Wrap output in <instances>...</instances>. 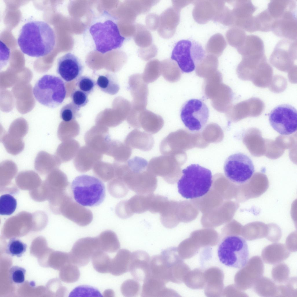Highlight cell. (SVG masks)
I'll return each mask as SVG.
<instances>
[{"instance_id": "cell-1", "label": "cell", "mask_w": 297, "mask_h": 297, "mask_svg": "<svg viewBox=\"0 0 297 297\" xmlns=\"http://www.w3.org/2000/svg\"><path fill=\"white\" fill-rule=\"evenodd\" d=\"M56 37L53 29L46 22L32 21L21 28L17 43L21 51L31 57L47 55L54 49Z\"/></svg>"}, {"instance_id": "cell-2", "label": "cell", "mask_w": 297, "mask_h": 297, "mask_svg": "<svg viewBox=\"0 0 297 297\" xmlns=\"http://www.w3.org/2000/svg\"><path fill=\"white\" fill-rule=\"evenodd\" d=\"M148 164L145 159L137 156L126 163L122 179L128 189L137 194L153 193L157 188L156 176L148 170Z\"/></svg>"}, {"instance_id": "cell-3", "label": "cell", "mask_w": 297, "mask_h": 297, "mask_svg": "<svg viewBox=\"0 0 297 297\" xmlns=\"http://www.w3.org/2000/svg\"><path fill=\"white\" fill-rule=\"evenodd\" d=\"M182 175L178 182L179 193L186 199L202 197L209 191L212 176L209 169L192 164L182 170Z\"/></svg>"}, {"instance_id": "cell-4", "label": "cell", "mask_w": 297, "mask_h": 297, "mask_svg": "<svg viewBox=\"0 0 297 297\" xmlns=\"http://www.w3.org/2000/svg\"><path fill=\"white\" fill-rule=\"evenodd\" d=\"M71 189L75 201L83 206L99 205L105 197L104 184L93 176L82 175L77 177L72 182Z\"/></svg>"}, {"instance_id": "cell-5", "label": "cell", "mask_w": 297, "mask_h": 297, "mask_svg": "<svg viewBox=\"0 0 297 297\" xmlns=\"http://www.w3.org/2000/svg\"><path fill=\"white\" fill-rule=\"evenodd\" d=\"M32 92L39 103L53 108L62 104L66 97V90L65 84L61 78L54 75H45L36 82Z\"/></svg>"}, {"instance_id": "cell-6", "label": "cell", "mask_w": 297, "mask_h": 297, "mask_svg": "<svg viewBox=\"0 0 297 297\" xmlns=\"http://www.w3.org/2000/svg\"><path fill=\"white\" fill-rule=\"evenodd\" d=\"M217 253L221 263L236 269L244 267L249 259L247 242L244 238L237 235H229L224 238L219 244Z\"/></svg>"}, {"instance_id": "cell-7", "label": "cell", "mask_w": 297, "mask_h": 297, "mask_svg": "<svg viewBox=\"0 0 297 297\" xmlns=\"http://www.w3.org/2000/svg\"><path fill=\"white\" fill-rule=\"evenodd\" d=\"M206 52L201 44L192 39L178 41L172 50L171 58L184 73L193 71L204 59Z\"/></svg>"}, {"instance_id": "cell-8", "label": "cell", "mask_w": 297, "mask_h": 297, "mask_svg": "<svg viewBox=\"0 0 297 297\" xmlns=\"http://www.w3.org/2000/svg\"><path fill=\"white\" fill-rule=\"evenodd\" d=\"M89 31L96 50L102 54L120 48L125 39L121 35L117 25L110 20L93 24Z\"/></svg>"}, {"instance_id": "cell-9", "label": "cell", "mask_w": 297, "mask_h": 297, "mask_svg": "<svg viewBox=\"0 0 297 297\" xmlns=\"http://www.w3.org/2000/svg\"><path fill=\"white\" fill-rule=\"evenodd\" d=\"M224 170L227 178L231 182L242 184L251 178L255 168L251 158L242 153L233 154L225 160Z\"/></svg>"}, {"instance_id": "cell-10", "label": "cell", "mask_w": 297, "mask_h": 297, "mask_svg": "<svg viewBox=\"0 0 297 297\" xmlns=\"http://www.w3.org/2000/svg\"><path fill=\"white\" fill-rule=\"evenodd\" d=\"M209 111L206 105L200 100L192 99L183 105L180 117L185 127L192 131L201 130L207 124Z\"/></svg>"}, {"instance_id": "cell-11", "label": "cell", "mask_w": 297, "mask_h": 297, "mask_svg": "<svg viewBox=\"0 0 297 297\" xmlns=\"http://www.w3.org/2000/svg\"><path fill=\"white\" fill-rule=\"evenodd\" d=\"M269 121L273 129L280 135L291 134L297 130L296 110L289 104L278 105L271 111Z\"/></svg>"}, {"instance_id": "cell-12", "label": "cell", "mask_w": 297, "mask_h": 297, "mask_svg": "<svg viewBox=\"0 0 297 297\" xmlns=\"http://www.w3.org/2000/svg\"><path fill=\"white\" fill-rule=\"evenodd\" d=\"M100 250L97 237H86L78 240L70 253V261L77 266L86 265L95 251Z\"/></svg>"}, {"instance_id": "cell-13", "label": "cell", "mask_w": 297, "mask_h": 297, "mask_svg": "<svg viewBox=\"0 0 297 297\" xmlns=\"http://www.w3.org/2000/svg\"><path fill=\"white\" fill-rule=\"evenodd\" d=\"M256 9L250 0L236 1L232 12L233 24L247 32H255L254 17L253 14Z\"/></svg>"}, {"instance_id": "cell-14", "label": "cell", "mask_w": 297, "mask_h": 297, "mask_svg": "<svg viewBox=\"0 0 297 297\" xmlns=\"http://www.w3.org/2000/svg\"><path fill=\"white\" fill-rule=\"evenodd\" d=\"M84 69L79 59L72 53H67L57 60V73L66 82L77 79L81 76Z\"/></svg>"}, {"instance_id": "cell-15", "label": "cell", "mask_w": 297, "mask_h": 297, "mask_svg": "<svg viewBox=\"0 0 297 297\" xmlns=\"http://www.w3.org/2000/svg\"><path fill=\"white\" fill-rule=\"evenodd\" d=\"M147 169L155 176L162 177L169 184L175 182L176 169L171 156L163 155L153 158L148 162Z\"/></svg>"}, {"instance_id": "cell-16", "label": "cell", "mask_w": 297, "mask_h": 297, "mask_svg": "<svg viewBox=\"0 0 297 297\" xmlns=\"http://www.w3.org/2000/svg\"><path fill=\"white\" fill-rule=\"evenodd\" d=\"M128 84L133 99L131 108L138 111L146 109L148 90L147 84L143 80L142 75L136 73L130 76Z\"/></svg>"}, {"instance_id": "cell-17", "label": "cell", "mask_w": 297, "mask_h": 297, "mask_svg": "<svg viewBox=\"0 0 297 297\" xmlns=\"http://www.w3.org/2000/svg\"><path fill=\"white\" fill-rule=\"evenodd\" d=\"M271 31L278 37L291 41L296 40V10L287 11L279 18L275 19Z\"/></svg>"}, {"instance_id": "cell-18", "label": "cell", "mask_w": 297, "mask_h": 297, "mask_svg": "<svg viewBox=\"0 0 297 297\" xmlns=\"http://www.w3.org/2000/svg\"><path fill=\"white\" fill-rule=\"evenodd\" d=\"M297 40L284 39L279 41L270 57L272 63L278 65L291 63L297 58Z\"/></svg>"}, {"instance_id": "cell-19", "label": "cell", "mask_w": 297, "mask_h": 297, "mask_svg": "<svg viewBox=\"0 0 297 297\" xmlns=\"http://www.w3.org/2000/svg\"><path fill=\"white\" fill-rule=\"evenodd\" d=\"M151 258L144 251L137 250L131 253L129 271L135 280L144 281L148 277Z\"/></svg>"}, {"instance_id": "cell-20", "label": "cell", "mask_w": 297, "mask_h": 297, "mask_svg": "<svg viewBox=\"0 0 297 297\" xmlns=\"http://www.w3.org/2000/svg\"><path fill=\"white\" fill-rule=\"evenodd\" d=\"M164 124V120L161 116L145 109L139 112L134 128H142L148 133L153 134L159 131Z\"/></svg>"}, {"instance_id": "cell-21", "label": "cell", "mask_w": 297, "mask_h": 297, "mask_svg": "<svg viewBox=\"0 0 297 297\" xmlns=\"http://www.w3.org/2000/svg\"><path fill=\"white\" fill-rule=\"evenodd\" d=\"M172 7L163 11L160 16V24L157 29L162 37L169 39L173 36L179 21V16Z\"/></svg>"}, {"instance_id": "cell-22", "label": "cell", "mask_w": 297, "mask_h": 297, "mask_svg": "<svg viewBox=\"0 0 297 297\" xmlns=\"http://www.w3.org/2000/svg\"><path fill=\"white\" fill-rule=\"evenodd\" d=\"M162 281L149 276L144 281L141 293V297H171L175 295L174 291L167 287Z\"/></svg>"}, {"instance_id": "cell-23", "label": "cell", "mask_w": 297, "mask_h": 297, "mask_svg": "<svg viewBox=\"0 0 297 297\" xmlns=\"http://www.w3.org/2000/svg\"><path fill=\"white\" fill-rule=\"evenodd\" d=\"M76 202L71 197L68 198L67 217L79 226H86L92 221V213L89 209Z\"/></svg>"}, {"instance_id": "cell-24", "label": "cell", "mask_w": 297, "mask_h": 297, "mask_svg": "<svg viewBox=\"0 0 297 297\" xmlns=\"http://www.w3.org/2000/svg\"><path fill=\"white\" fill-rule=\"evenodd\" d=\"M96 129V132L95 129H91L87 132L85 136L86 142L91 148L94 145L92 149L94 151L96 146V152L107 154L111 142L108 130L105 132L108 129L103 133V129L101 130L99 129V131Z\"/></svg>"}, {"instance_id": "cell-25", "label": "cell", "mask_w": 297, "mask_h": 297, "mask_svg": "<svg viewBox=\"0 0 297 297\" xmlns=\"http://www.w3.org/2000/svg\"><path fill=\"white\" fill-rule=\"evenodd\" d=\"M124 143L131 148L147 151L153 148L154 141L150 134L135 129L128 134Z\"/></svg>"}, {"instance_id": "cell-26", "label": "cell", "mask_w": 297, "mask_h": 297, "mask_svg": "<svg viewBox=\"0 0 297 297\" xmlns=\"http://www.w3.org/2000/svg\"><path fill=\"white\" fill-rule=\"evenodd\" d=\"M61 163L55 155L45 151H40L35 159L34 167L41 174H46L58 169Z\"/></svg>"}, {"instance_id": "cell-27", "label": "cell", "mask_w": 297, "mask_h": 297, "mask_svg": "<svg viewBox=\"0 0 297 297\" xmlns=\"http://www.w3.org/2000/svg\"><path fill=\"white\" fill-rule=\"evenodd\" d=\"M148 276L162 281L166 284L170 281L169 269L161 254L151 258Z\"/></svg>"}, {"instance_id": "cell-28", "label": "cell", "mask_w": 297, "mask_h": 297, "mask_svg": "<svg viewBox=\"0 0 297 297\" xmlns=\"http://www.w3.org/2000/svg\"><path fill=\"white\" fill-rule=\"evenodd\" d=\"M131 253L128 250L121 249L111 259L110 273L119 276L129 271Z\"/></svg>"}, {"instance_id": "cell-29", "label": "cell", "mask_w": 297, "mask_h": 297, "mask_svg": "<svg viewBox=\"0 0 297 297\" xmlns=\"http://www.w3.org/2000/svg\"><path fill=\"white\" fill-rule=\"evenodd\" d=\"M237 50L242 57L264 54V43L257 36L247 35L243 44Z\"/></svg>"}, {"instance_id": "cell-30", "label": "cell", "mask_w": 297, "mask_h": 297, "mask_svg": "<svg viewBox=\"0 0 297 297\" xmlns=\"http://www.w3.org/2000/svg\"><path fill=\"white\" fill-rule=\"evenodd\" d=\"M100 250L109 253L116 251L120 247V244L116 234L109 230L101 233L97 236Z\"/></svg>"}, {"instance_id": "cell-31", "label": "cell", "mask_w": 297, "mask_h": 297, "mask_svg": "<svg viewBox=\"0 0 297 297\" xmlns=\"http://www.w3.org/2000/svg\"><path fill=\"white\" fill-rule=\"evenodd\" d=\"M267 9L275 20L287 11L296 10V4L292 0H272L268 3Z\"/></svg>"}, {"instance_id": "cell-32", "label": "cell", "mask_w": 297, "mask_h": 297, "mask_svg": "<svg viewBox=\"0 0 297 297\" xmlns=\"http://www.w3.org/2000/svg\"><path fill=\"white\" fill-rule=\"evenodd\" d=\"M132 148L125 143L118 140L111 141L107 155L111 156L117 162H125L130 157Z\"/></svg>"}, {"instance_id": "cell-33", "label": "cell", "mask_w": 297, "mask_h": 297, "mask_svg": "<svg viewBox=\"0 0 297 297\" xmlns=\"http://www.w3.org/2000/svg\"><path fill=\"white\" fill-rule=\"evenodd\" d=\"M96 85L102 91L112 95L117 94L120 89L116 76L110 73L99 75Z\"/></svg>"}, {"instance_id": "cell-34", "label": "cell", "mask_w": 297, "mask_h": 297, "mask_svg": "<svg viewBox=\"0 0 297 297\" xmlns=\"http://www.w3.org/2000/svg\"><path fill=\"white\" fill-rule=\"evenodd\" d=\"M161 74L166 81L170 82L178 81L181 76L180 70L173 60L166 59L160 61Z\"/></svg>"}, {"instance_id": "cell-35", "label": "cell", "mask_w": 297, "mask_h": 297, "mask_svg": "<svg viewBox=\"0 0 297 297\" xmlns=\"http://www.w3.org/2000/svg\"><path fill=\"white\" fill-rule=\"evenodd\" d=\"M1 137V141L8 153L16 155L23 150L25 144L22 139L14 137L8 133H5Z\"/></svg>"}, {"instance_id": "cell-36", "label": "cell", "mask_w": 297, "mask_h": 297, "mask_svg": "<svg viewBox=\"0 0 297 297\" xmlns=\"http://www.w3.org/2000/svg\"><path fill=\"white\" fill-rule=\"evenodd\" d=\"M91 258L93 267L96 271L102 273H110L111 259L105 252L97 250Z\"/></svg>"}, {"instance_id": "cell-37", "label": "cell", "mask_w": 297, "mask_h": 297, "mask_svg": "<svg viewBox=\"0 0 297 297\" xmlns=\"http://www.w3.org/2000/svg\"><path fill=\"white\" fill-rule=\"evenodd\" d=\"M136 31L133 36L135 44L141 48H145L153 45V39L149 31L143 25L135 24Z\"/></svg>"}, {"instance_id": "cell-38", "label": "cell", "mask_w": 297, "mask_h": 297, "mask_svg": "<svg viewBox=\"0 0 297 297\" xmlns=\"http://www.w3.org/2000/svg\"><path fill=\"white\" fill-rule=\"evenodd\" d=\"M142 79L147 84L156 81L161 75L160 61L154 59L148 62L142 74Z\"/></svg>"}, {"instance_id": "cell-39", "label": "cell", "mask_w": 297, "mask_h": 297, "mask_svg": "<svg viewBox=\"0 0 297 297\" xmlns=\"http://www.w3.org/2000/svg\"><path fill=\"white\" fill-rule=\"evenodd\" d=\"M274 21L267 9H266L254 17L256 31L266 32L271 31Z\"/></svg>"}, {"instance_id": "cell-40", "label": "cell", "mask_w": 297, "mask_h": 297, "mask_svg": "<svg viewBox=\"0 0 297 297\" xmlns=\"http://www.w3.org/2000/svg\"><path fill=\"white\" fill-rule=\"evenodd\" d=\"M148 211L152 213H161L169 200L164 196L153 193L148 194Z\"/></svg>"}, {"instance_id": "cell-41", "label": "cell", "mask_w": 297, "mask_h": 297, "mask_svg": "<svg viewBox=\"0 0 297 297\" xmlns=\"http://www.w3.org/2000/svg\"><path fill=\"white\" fill-rule=\"evenodd\" d=\"M108 188L112 196L118 198L125 196L128 191V188L123 181L116 178H114L109 182Z\"/></svg>"}, {"instance_id": "cell-42", "label": "cell", "mask_w": 297, "mask_h": 297, "mask_svg": "<svg viewBox=\"0 0 297 297\" xmlns=\"http://www.w3.org/2000/svg\"><path fill=\"white\" fill-rule=\"evenodd\" d=\"M27 245L19 239L13 238L9 241L6 249L7 253L12 256L20 257L26 251Z\"/></svg>"}, {"instance_id": "cell-43", "label": "cell", "mask_w": 297, "mask_h": 297, "mask_svg": "<svg viewBox=\"0 0 297 297\" xmlns=\"http://www.w3.org/2000/svg\"><path fill=\"white\" fill-rule=\"evenodd\" d=\"M17 205L16 200L11 195L5 194L0 197V214L9 215L15 211Z\"/></svg>"}, {"instance_id": "cell-44", "label": "cell", "mask_w": 297, "mask_h": 297, "mask_svg": "<svg viewBox=\"0 0 297 297\" xmlns=\"http://www.w3.org/2000/svg\"><path fill=\"white\" fill-rule=\"evenodd\" d=\"M72 142L69 140L65 141L59 145L55 155L61 163L72 159Z\"/></svg>"}, {"instance_id": "cell-45", "label": "cell", "mask_w": 297, "mask_h": 297, "mask_svg": "<svg viewBox=\"0 0 297 297\" xmlns=\"http://www.w3.org/2000/svg\"><path fill=\"white\" fill-rule=\"evenodd\" d=\"M136 280L128 279L121 285L120 290L122 295L125 297H132L137 296L140 289L139 283Z\"/></svg>"}, {"instance_id": "cell-46", "label": "cell", "mask_w": 297, "mask_h": 297, "mask_svg": "<svg viewBox=\"0 0 297 297\" xmlns=\"http://www.w3.org/2000/svg\"><path fill=\"white\" fill-rule=\"evenodd\" d=\"M80 109L72 102L67 104L61 109L60 117L65 122H70L80 116Z\"/></svg>"}, {"instance_id": "cell-47", "label": "cell", "mask_w": 297, "mask_h": 297, "mask_svg": "<svg viewBox=\"0 0 297 297\" xmlns=\"http://www.w3.org/2000/svg\"><path fill=\"white\" fill-rule=\"evenodd\" d=\"M69 296L102 297L97 289L90 286L83 285L74 289L70 293Z\"/></svg>"}, {"instance_id": "cell-48", "label": "cell", "mask_w": 297, "mask_h": 297, "mask_svg": "<svg viewBox=\"0 0 297 297\" xmlns=\"http://www.w3.org/2000/svg\"><path fill=\"white\" fill-rule=\"evenodd\" d=\"M76 85L78 89L89 95L93 91L96 83L89 76H81L77 79Z\"/></svg>"}, {"instance_id": "cell-49", "label": "cell", "mask_w": 297, "mask_h": 297, "mask_svg": "<svg viewBox=\"0 0 297 297\" xmlns=\"http://www.w3.org/2000/svg\"><path fill=\"white\" fill-rule=\"evenodd\" d=\"M28 130V126L25 122L18 121L10 126L8 133L14 137L22 139L27 134Z\"/></svg>"}, {"instance_id": "cell-50", "label": "cell", "mask_w": 297, "mask_h": 297, "mask_svg": "<svg viewBox=\"0 0 297 297\" xmlns=\"http://www.w3.org/2000/svg\"><path fill=\"white\" fill-rule=\"evenodd\" d=\"M246 35L244 31L238 28L231 29L229 33V39L231 44L237 48L242 45Z\"/></svg>"}, {"instance_id": "cell-51", "label": "cell", "mask_w": 297, "mask_h": 297, "mask_svg": "<svg viewBox=\"0 0 297 297\" xmlns=\"http://www.w3.org/2000/svg\"><path fill=\"white\" fill-rule=\"evenodd\" d=\"M17 167L13 161L7 160L4 161L0 164V172L3 178H11L17 173Z\"/></svg>"}, {"instance_id": "cell-52", "label": "cell", "mask_w": 297, "mask_h": 297, "mask_svg": "<svg viewBox=\"0 0 297 297\" xmlns=\"http://www.w3.org/2000/svg\"><path fill=\"white\" fill-rule=\"evenodd\" d=\"M26 272L24 268L18 266H13L10 269L9 275L10 280L13 283L19 284L25 281Z\"/></svg>"}, {"instance_id": "cell-53", "label": "cell", "mask_w": 297, "mask_h": 297, "mask_svg": "<svg viewBox=\"0 0 297 297\" xmlns=\"http://www.w3.org/2000/svg\"><path fill=\"white\" fill-rule=\"evenodd\" d=\"M88 95L79 89L74 90L71 94L72 102L80 108L85 106L89 101Z\"/></svg>"}, {"instance_id": "cell-54", "label": "cell", "mask_w": 297, "mask_h": 297, "mask_svg": "<svg viewBox=\"0 0 297 297\" xmlns=\"http://www.w3.org/2000/svg\"><path fill=\"white\" fill-rule=\"evenodd\" d=\"M77 266L73 263L69 264L64 272V280L69 283L77 281L80 276L79 270Z\"/></svg>"}, {"instance_id": "cell-55", "label": "cell", "mask_w": 297, "mask_h": 297, "mask_svg": "<svg viewBox=\"0 0 297 297\" xmlns=\"http://www.w3.org/2000/svg\"><path fill=\"white\" fill-rule=\"evenodd\" d=\"M139 57L143 60L147 61L154 57L157 55V49L153 45L148 47L140 48L138 51Z\"/></svg>"}, {"instance_id": "cell-56", "label": "cell", "mask_w": 297, "mask_h": 297, "mask_svg": "<svg viewBox=\"0 0 297 297\" xmlns=\"http://www.w3.org/2000/svg\"><path fill=\"white\" fill-rule=\"evenodd\" d=\"M146 23L149 30L152 31L157 30L160 24V16L155 14H150L146 17Z\"/></svg>"}, {"instance_id": "cell-57", "label": "cell", "mask_w": 297, "mask_h": 297, "mask_svg": "<svg viewBox=\"0 0 297 297\" xmlns=\"http://www.w3.org/2000/svg\"><path fill=\"white\" fill-rule=\"evenodd\" d=\"M110 289H108L105 290L104 292V294L105 295V296H106L107 295H111L113 296V295H114V292L113 290H111L110 292H109Z\"/></svg>"}]
</instances>
